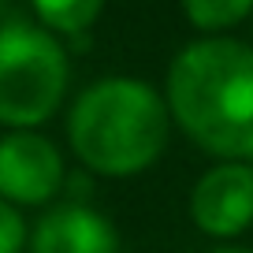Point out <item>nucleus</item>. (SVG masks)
<instances>
[{"instance_id": "f03ea898", "label": "nucleus", "mask_w": 253, "mask_h": 253, "mask_svg": "<svg viewBox=\"0 0 253 253\" xmlns=\"http://www.w3.org/2000/svg\"><path fill=\"white\" fill-rule=\"evenodd\" d=\"M67 149L93 179H138L168 149L164 93L138 75H104L67 104Z\"/></svg>"}, {"instance_id": "7ed1b4c3", "label": "nucleus", "mask_w": 253, "mask_h": 253, "mask_svg": "<svg viewBox=\"0 0 253 253\" xmlns=\"http://www.w3.org/2000/svg\"><path fill=\"white\" fill-rule=\"evenodd\" d=\"M71 86V56L34 19L0 23V126L41 130L60 116Z\"/></svg>"}, {"instance_id": "423d86ee", "label": "nucleus", "mask_w": 253, "mask_h": 253, "mask_svg": "<svg viewBox=\"0 0 253 253\" xmlns=\"http://www.w3.org/2000/svg\"><path fill=\"white\" fill-rule=\"evenodd\" d=\"M26 253H123V235L97 205L60 198L30 223Z\"/></svg>"}, {"instance_id": "0eeeda50", "label": "nucleus", "mask_w": 253, "mask_h": 253, "mask_svg": "<svg viewBox=\"0 0 253 253\" xmlns=\"http://www.w3.org/2000/svg\"><path fill=\"white\" fill-rule=\"evenodd\" d=\"M26 4H30L38 26H45L60 41H75L97 26L108 0H26Z\"/></svg>"}, {"instance_id": "9d476101", "label": "nucleus", "mask_w": 253, "mask_h": 253, "mask_svg": "<svg viewBox=\"0 0 253 253\" xmlns=\"http://www.w3.org/2000/svg\"><path fill=\"white\" fill-rule=\"evenodd\" d=\"M209 253H253V246H246V242H216Z\"/></svg>"}, {"instance_id": "20e7f679", "label": "nucleus", "mask_w": 253, "mask_h": 253, "mask_svg": "<svg viewBox=\"0 0 253 253\" xmlns=\"http://www.w3.org/2000/svg\"><path fill=\"white\" fill-rule=\"evenodd\" d=\"M67 157L41 130L0 134V198L15 209H48L67 190Z\"/></svg>"}, {"instance_id": "f257e3e1", "label": "nucleus", "mask_w": 253, "mask_h": 253, "mask_svg": "<svg viewBox=\"0 0 253 253\" xmlns=\"http://www.w3.org/2000/svg\"><path fill=\"white\" fill-rule=\"evenodd\" d=\"M171 126L212 160L253 164V45L231 38L186 41L164 75Z\"/></svg>"}, {"instance_id": "1a4fd4ad", "label": "nucleus", "mask_w": 253, "mask_h": 253, "mask_svg": "<svg viewBox=\"0 0 253 253\" xmlns=\"http://www.w3.org/2000/svg\"><path fill=\"white\" fill-rule=\"evenodd\" d=\"M26 242H30V223L23 209L0 198V253H26Z\"/></svg>"}, {"instance_id": "6e6552de", "label": "nucleus", "mask_w": 253, "mask_h": 253, "mask_svg": "<svg viewBox=\"0 0 253 253\" xmlns=\"http://www.w3.org/2000/svg\"><path fill=\"white\" fill-rule=\"evenodd\" d=\"M179 8L201 38H223L253 15V0H179Z\"/></svg>"}, {"instance_id": "39448f33", "label": "nucleus", "mask_w": 253, "mask_h": 253, "mask_svg": "<svg viewBox=\"0 0 253 253\" xmlns=\"http://www.w3.org/2000/svg\"><path fill=\"white\" fill-rule=\"evenodd\" d=\"M190 223L212 242H238L253 227V164L212 160L190 186Z\"/></svg>"}]
</instances>
